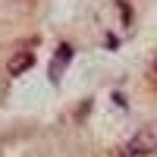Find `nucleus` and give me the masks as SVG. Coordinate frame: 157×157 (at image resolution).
<instances>
[{
    "label": "nucleus",
    "instance_id": "nucleus-3",
    "mask_svg": "<svg viewBox=\"0 0 157 157\" xmlns=\"http://www.w3.org/2000/svg\"><path fill=\"white\" fill-rule=\"evenodd\" d=\"M32 63H35V57H32V50H19V54H13V60H10V75H22L25 69H32Z\"/></svg>",
    "mask_w": 157,
    "mask_h": 157
},
{
    "label": "nucleus",
    "instance_id": "nucleus-4",
    "mask_svg": "<svg viewBox=\"0 0 157 157\" xmlns=\"http://www.w3.org/2000/svg\"><path fill=\"white\" fill-rule=\"evenodd\" d=\"M154 72H157V57H154Z\"/></svg>",
    "mask_w": 157,
    "mask_h": 157
},
{
    "label": "nucleus",
    "instance_id": "nucleus-1",
    "mask_svg": "<svg viewBox=\"0 0 157 157\" xmlns=\"http://www.w3.org/2000/svg\"><path fill=\"white\" fill-rule=\"evenodd\" d=\"M126 151H129V154H135V157L157 154V126H145V129H138V132L129 138Z\"/></svg>",
    "mask_w": 157,
    "mask_h": 157
},
{
    "label": "nucleus",
    "instance_id": "nucleus-2",
    "mask_svg": "<svg viewBox=\"0 0 157 157\" xmlns=\"http://www.w3.org/2000/svg\"><path fill=\"white\" fill-rule=\"evenodd\" d=\"M69 60H72V47H69V44H60L57 54H54V63H50V82H60V78H63Z\"/></svg>",
    "mask_w": 157,
    "mask_h": 157
},
{
    "label": "nucleus",
    "instance_id": "nucleus-5",
    "mask_svg": "<svg viewBox=\"0 0 157 157\" xmlns=\"http://www.w3.org/2000/svg\"><path fill=\"white\" fill-rule=\"evenodd\" d=\"M126 157H135V154H129V151H126Z\"/></svg>",
    "mask_w": 157,
    "mask_h": 157
}]
</instances>
